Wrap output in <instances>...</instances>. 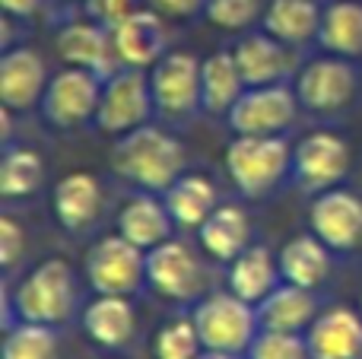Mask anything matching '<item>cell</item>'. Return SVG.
I'll use <instances>...</instances> for the list:
<instances>
[{
    "label": "cell",
    "mask_w": 362,
    "mask_h": 359,
    "mask_svg": "<svg viewBox=\"0 0 362 359\" xmlns=\"http://www.w3.org/2000/svg\"><path fill=\"white\" fill-rule=\"evenodd\" d=\"M112 172L150 194H165L178 175H185V146L156 124L118 137L112 146Z\"/></svg>",
    "instance_id": "obj_1"
},
{
    "label": "cell",
    "mask_w": 362,
    "mask_h": 359,
    "mask_svg": "<svg viewBox=\"0 0 362 359\" xmlns=\"http://www.w3.org/2000/svg\"><path fill=\"white\" fill-rule=\"evenodd\" d=\"M76 302V286H74V271L64 258H48L35 264L16 286L13 299L6 309L16 312L19 322H35V324H64L74 312Z\"/></svg>",
    "instance_id": "obj_2"
},
{
    "label": "cell",
    "mask_w": 362,
    "mask_h": 359,
    "mask_svg": "<svg viewBox=\"0 0 362 359\" xmlns=\"http://www.w3.org/2000/svg\"><path fill=\"white\" fill-rule=\"evenodd\" d=\"M226 169L245 197H264L283 182L286 172H293V146L283 134L270 137L235 134L226 150Z\"/></svg>",
    "instance_id": "obj_3"
},
{
    "label": "cell",
    "mask_w": 362,
    "mask_h": 359,
    "mask_svg": "<svg viewBox=\"0 0 362 359\" xmlns=\"http://www.w3.org/2000/svg\"><path fill=\"white\" fill-rule=\"evenodd\" d=\"M191 318L197 324L204 350H213V353H248V347L261 331L257 305L238 299L232 290L204 296Z\"/></svg>",
    "instance_id": "obj_4"
},
{
    "label": "cell",
    "mask_w": 362,
    "mask_h": 359,
    "mask_svg": "<svg viewBox=\"0 0 362 359\" xmlns=\"http://www.w3.org/2000/svg\"><path fill=\"white\" fill-rule=\"evenodd\" d=\"M153 112H156V102H153L150 76L144 70L121 67L102 83V99L93 124L108 137H124L150 124Z\"/></svg>",
    "instance_id": "obj_5"
},
{
    "label": "cell",
    "mask_w": 362,
    "mask_h": 359,
    "mask_svg": "<svg viewBox=\"0 0 362 359\" xmlns=\"http://www.w3.org/2000/svg\"><path fill=\"white\" fill-rule=\"evenodd\" d=\"M299 105L312 114H337L350 108L359 93V70L350 57L325 54L308 61L293 83Z\"/></svg>",
    "instance_id": "obj_6"
},
{
    "label": "cell",
    "mask_w": 362,
    "mask_h": 359,
    "mask_svg": "<svg viewBox=\"0 0 362 359\" xmlns=\"http://www.w3.org/2000/svg\"><path fill=\"white\" fill-rule=\"evenodd\" d=\"M86 280L102 296H137L146 283V252L124 235H105L86 252Z\"/></svg>",
    "instance_id": "obj_7"
},
{
    "label": "cell",
    "mask_w": 362,
    "mask_h": 359,
    "mask_svg": "<svg viewBox=\"0 0 362 359\" xmlns=\"http://www.w3.org/2000/svg\"><path fill=\"white\" fill-rule=\"evenodd\" d=\"M102 76L83 67H64L48 80L42 99V114L48 124L70 131V127H83L86 121H95L102 99Z\"/></svg>",
    "instance_id": "obj_8"
},
{
    "label": "cell",
    "mask_w": 362,
    "mask_h": 359,
    "mask_svg": "<svg viewBox=\"0 0 362 359\" xmlns=\"http://www.w3.org/2000/svg\"><path fill=\"white\" fill-rule=\"evenodd\" d=\"M353 165V153L340 134L315 131L296 143L293 150V178L299 191L321 194L327 188H337Z\"/></svg>",
    "instance_id": "obj_9"
},
{
    "label": "cell",
    "mask_w": 362,
    "mask_h": 359,
    "mask_svg": "<svg viewBox=\"0 0 362 359\" xmlns=\"http://www.w3.org/2000/svg\"><path fill=\"white\" fill-rule=\"evenodd\" d=\"M200 64L191 51H165L150 70L156 112L169 121H185L200 108Z\"/></svg>",
    "instance_id": "obj_10"
},
{
    "label": "cell",
    "mask_w": 362,
    "mask_h": 359,
    "mask_svg": "<svg viewBox=\"0 0 362 359\" xmlns=\"http://www.w3.org/2000/svg\"><path fill=\"white\" fill-rule=\"evenodd\" d=\"M299 95L286 83L274 86H251L242 93L235 108L229 112V127L235 134H251V137H270L283 134L299 114Z\"/></svg>",
    "instance_id": "obj_11"
},
{
    "label": "cell",
    "mask_w": 362,
    "mask_h": 359,
    "mask_svg": "<svg viewBox=\"0 0 362 359\" xmlns=\"http://www.w3.org/2000/svg\"><path fill=\"white\" fill-rule=\"evenodd\" d=\"M308 223L331 252H353L362 245V197L340 184L321 191L312 201Z\"/></svg>",
    "instance_id": "obj_12"
},
{
    "label": "cell",
    "mask_w": 362,
    "mask_h": 359,
    "mask_svg": "<svg viewBox=\"0 0 362 359\" xmlns=\"http://www.w3.org/2000/svg\"><path fill=\"white\" fill-rule=\"evenodd\" d=\"M146 283L163 299L187 302V299H197L204 286V271L185 242L169 239L146 252Z\"/></svg>",
    "instance_id": "obj_13"
},
{
    "label": "cell",
    "mask_w": 362,
    "mask_h": 359,
    "mask_svg": "<svg viewBox=\"0 0 362 359\" xmlns=\"http://www.w3.org/2000/svg\"><path fill=\"white\" fill-rule=\"evenodd\" d=\"M54 51L67 67H83L99 73L102 80L121 70L118 54H115L112 29L99 19H74L67 23L54 38Z\"/></svg>",
    "instance_id": "obj_14"
},
{
    "label": "cell",
    "mask_w": 362,
    "mask_h": 359,
    "mask_svg": "<svg viewBox=\"0 0 362 359\" xmlns=\"http://www.w3.org/2000/svg\"><path fill=\"white\" fill-rule=\"evenodd\" d=\"M48 89V67L35 48H6L0 57V102L10 112H29L42 105Z\"/></svg>",
    "instance_id": "obj_15"
},
{
    "label": "cell",
    "mask_w": 362,
    "mask_h": 359,
    "mask_svg": "<svg viewBox=\"0 0 362 359\" xmlns=\"http://www.w3.org/2000/svg\"><path fill=\"white\" fill-rule=\"evenodd\" d=\"M112 42L121 67L146 70L165 54V19L144 6L112 25Z\"/></svg>",
    "instance_id": "obj_16"
},
{
    "label": "cell",
    "mask_w": 362,
    "mask_h": 359,
    "mask_svg": "<svg viewBox=\"0 0 362 359\" xmlns=\"http://www.w3.org/2000/svg\"><path fill=\"white\" fill-rule=\"evenodd\" d=\"M305 343L312 359H362V315L346 305L318 312Z\"/></svg>",
    "instance_id": "obj_17"
},
{
    "label": "cell",
    "mask_w": 362,
    "mask_h": 359,
    "mask_svg": "<svg viewBox=\"0 0 362 359\" xmlns=\"http://www.w3.org/2000/svg\"><path fill=\"white\" fill-rule=\"evenodd\" d=\"M235 64L245 76V86H274L283 83L293 70V57H289V45L274 38L270 32H248L235 42L232 48Z\"/></svg>",
    "instance_id": "obj_18"
},
{
    "label": "cell",
    "mask_w": 362,
    "mask_h": 359,
    "mask_svg": "<svg viewBox=\"0 0 362 359\" xmlns=\"http://www.w3.org/2000/svg\"><path fill=\"white\" fill-rule=\"evenodd\" d=\"M54 216L67 233H83L99 220L102 210V184L93 172H70L54 184Z\"/></svg>",
    "instance_id": "obj_19"
},
{
    "label": "cell",
    "mask_w": 362,
    "mask_h": 359,
    "mask_svg": "<svg viewBox=\"0 0 362 359\" xmlns=\"http://www.w3.org/2000/svg\"><path fill=\"white\" fill-rule=\"evenodd\" d=\"M245 76L232 51H213L200 64V112L213 118H229L235 102L245 93Z\"/></svg>",
    "instance_id": "obj_20"
},
{
    "label": "cell",
    "mask_w": 362,
    "mask_h": 359,
    "mask_svg": "<svg viewBox=\"0 0 362 359\" xmlns=\"http://www.w3.org/2000/svg\"><path fill=\"white\" fill-rule=\"evenodd\" d=\"M83 331L93 343L105 350H118L131 343L134 331H137V312L131 305V296H102L83 309Z\"/></svg>",
    "instance_id": "obj_21"
},
{
    "label": "cell",
    "mask_w": 362,
    "mask_h": 359,
    "mask_svg": "<svg viewBox=\"0 0 362 359\" xmlns=\"http://www.w3.org/2000/svg\"><path fill=\"white\" fill-rule=\"evenodd\" d=\"M318 318L315 290L296 286L283 280L261 305H257V322L264 331H286V334H305L312 322Z\"/></svg>",
    "instance_id": "obj_22"
},
{
    "label": "cell",
    "mask_w": 362,
    "mask_h": 359,
    "mask_svg": "<svg viewBox=\"0 0 362 359\" xmlns=\"http://www.w3.org/2000/svg\"><path fill=\"white\" fill-rule=\"evenodd\" d=\"M172 226H175V220H172L165 201L153 197L150 191L131 197L118 213V233L124 235L127 242H134L137 248H144V252H150V248L169 242Z\"/></svg>",
    "instance_id": "obj_23"
},
{
    "label": "cell",
    "mask_w": 362,
    "mask_h": 359,
    "mask_svg": "<svg viewBox=\"0 0 362 359\" xmlns=\"http://www.w3.org/2000/svg\"><path fill=\"white\" fill-rule=\"evenodd\" d=\"M200 248L216 261H232L251 245V220L238 204H219L197 229Z\"/></svg>",
    "instance_id": "obj_24"
},
{
    "label": "cell",
    "mask_w": 362,
    "mask_h": 359,
    "mask_svg": "<svg viewBox=\"0 0 362 359\" xmlns=\"http://www.w3.org/2000/svg\"><path fill=\"white\" fill-rule=\"evenodd\" d=\"M280 261H274L267 245H248L229 264V290L251 305H261L280 286Z\"/></svg>",
    "instance_id": "obj_25"
},
{
    "label": "cell",
    "mask_w": 362,
    "mask_h": 359,
    "mask_svg": "<svg viewBox=\"0 0 362 359\" xmlns=\"http://www.w3.org/2000/svg\"><path fill=\"white\" fill-rule=\"evenodd\" d=\"M321 13L325 10L318 6V0H270L264 6L261 25L283 45L296 48V45L318 42Z\"/></svg>",
    "instance_id": "obj_26"
},
{
    "label": "cell",
    "mask_w": 362,
    "mask_h": 359,
    "mask_svg": "<svg viewBox=\"0 0 362 359\" xmlns=\"http://www.w3.org/2000/svg\"><path fill=\"white\" fill-rule=\"evenodd\" d=\"M280 261V273L286 283L305 286V290H318L331 273V248L318 239L315 233L296 235L276 254Z\"/></svg>",
    "instance_id": "obj_27"
},
{
    "label": "cell",
    "mask_w": 362,
    "mask_h": 359,
    "mask_svg": "<svg viewBox=\"0 0 362 359\" xmlns=\"http://www.w3.org/2000/svg\"><path fill=\"white\" fill-rule=\"evenodd\" d=\"M165 207H169L175 226L185 229H200V223L219 207V191L206 175H194L185 172L172 182V188L163 194Z\"/></svg>",
    "instance_id": "obj_28"
},
{
    "label": "cell",
    "mask_w": 362,
    "mask_h": 359,
    "mask_svg": "<svg viewBox=\"0 0 362 359\" xmlns=\"http://www.w3.org/2000/svg\"><path fill=\"white\" fill-rule=\"evenodd\" d=\"M318 45L327 54L362 57V0H334L321 13Z\"/></svg>",
    "instance_id": "obj_29"
},
{
    "label": "cell",
    "mask_w": 362,
    "mask_h": 359,
    "mask_svg": "<svg viewBox=\"0 0 362 359\" xmlns=\"http://www.w3.org/2000/svg\"><path fill=\"white\" fill-rule=\"evenodd\" d=\"M45 184V163L35 150L25 146H4L0 159V194L6 201H25L38 194Z\"/></svg>",
    "instance_id": "obj_30"
},
{
    "label": "cell",
    "mask_w": 362,
    "mask_h": 359,
    "mask_svg": "<svg viewBox=\"0 0 362 359\" xmlns=\"http://www.w3.org/2000/svg\"><path fill=\"white\" fill-rule=\"evenodd\" d=\"M4 359H61V343L51 324H35V322H16L6 328Z\"/></svg>",
    "instance_id": "obj_31"
},
{
    "label": "cell",
    "mask_w": 362,
    "mask_h": 359,
    "mask_svg": "<svg viewBox=\"0 0 362 359\" xmlns=\"http://www.w3.org/2000/svg\"><path fill=\"white\" fill-rule=\"evenodd\" d=\"M153 353L156 359H197L204 353V343H200L194 318H172L169 324H163L153 343Z\"/></svg>",
    "instance_id": "obj_32"
},
{
    "label": "cell",
    "mask_w": 362,
    "mask_h": 359,
    "mask_svg": "<svg viewBox=\"0 0 362 359\" xmlns=\"http://www.w3.org/2000/svg\"><path fill=\"white\" fill-rule=\"evenodd\" d=\"M264 16L261 0H206L204 19L223 32H245Z\"/></svg>",
    "instance_id": "obj_33"
},
{
    "label": "cell",
    "mask_w": 362,
    "mask_h": 359,
    "mask_svg": "<svg viewBox=\"0 0 362 359\" xmlns=\"http://www.w3.org/2000/svg\"><path fill=\"white\" fill-rule=\"evenodd\" d=\"M248 359H312L305 334H286V331H257L255 343L248 347Z\"/></svg>",
    "instance_id": "obj_34"
},
{
    "label": "cell",
    "mask_w": 362,
    "mask_h": 359,
    "mask_svg": "<svg viewBox=\"0 0 362 359\" xmlns=\"http://www.w3.org/2000/svg\"><path fill=\"white\" fill-rule=\"evenodd\" d=\"M23 254H25V229H23V223H16L13 216H4V223H0V264L10 271Z\"/></svg>",
    "instance_id": "obj_35"
},
{
    "label": "cell",
    "mask_w": 362,
    "mask_h": 359,
    "mask_svg": "<svg viewBox=\"0 0 362 359\" xmlns=\"http://www.w3.org/2000/svg\"><path fill=\"white\" fill-rule=\"evenodd\" d=\"M146 0H89V13H93V19H99V23H105L108 29H112L115 23H121L124 16H131V13L144 10Z\"/></svg>",
    "instance_id": "obj_36"
},
{
    "label": "cell",
    "mask_w": 362,
    "mask_h": 359,
    "mask_svg": "<svg viewBox=\"0 0 362 359\" xmlns=\"http://www.w3.org/2000/svg\"><path fill=\"white\" fill-rule=\"evenodd\" d=\"M153 13H159L163 19H175V23H185V19L204 16L206 0H146Z\"/></svg>",
    "instance_id": "obj_37"
},
{
    "label": "cell",
    "mask_w": 362,
    "mask_h": 359,
    "mask_svg": "<svg viewBox=\"0 0 362 359\" xmlns=\"http://www.w3.org/2000/svg\"><path fill=\"white\" fill-rule=\"evenodd\" d=\"M48 0H0V10H4L6 19H29L35 16Z\"/></svg>",
    "instance_id": "obj_38"
},
{
    "label": "cell",
    "mask_w": 362,
    "mask_h": 359,
    "mask_svg": "<svg viewBox=\"0 0 362 359\" xmlns=\"http://www.w3.org/2000/svg\"><path fill=\"white\" fill-rule=\"evenodd\" d=\"M197 359H242L238 353H213V350H204Z\"/></svg>",
    "instance_id": "obj_39"
},
{
    "label": "cell",
    "mask_w": 362,
    "mask_h": 359,
    "mask_svg": "<svg viewBox=\"0 0 362 359\" xmlns=\"http://www.w3.org/2000/svg\"><path fill=\"white\" fill-rule=\"evenodd\" d=\"M51 4H83V0H51ZM89 4V0H86Z\"/></svg>",
    "instance_id": "obj_40"
}]
</instances>
